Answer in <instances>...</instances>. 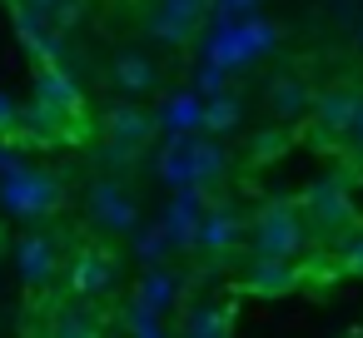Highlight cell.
<instances>
[{"label":"cell","instance_id":"cell-1","mask_svg":"<svg viewBox=\"0 0 363 338\" xmlns=\"http://www.w3.org/2000/svg\"><path fill=\"white\" fill-rule=\"evenodd\" d=\"M150 140H155V115L140 100L120 95L115 105H105V115H100V159H105V169H115V174L130 169L150 150Z\"/></svg>","mask_w":363,"mask_h":338},{"label":"cell","instance_id":"cell-2","mask_svg":"<svg viewBox=\"0 0 363 338\" xmlns=\"http://www.w3.org/2000/svg\"><path fill=\"white\" fill-rule=\"evenodd\" d=\"M313 229L298 199H269L259 204V214L249 219V249L254 254H279V259H298L308 249Z\"/></svg>","mask_w":363,"mask_h":338},{"label":"cell","instance_id":"cell-3","mask_svg":"<svg viewBox=\"0 0 363 338\" xmlns=\"http://www.w3.org/2000/svg\"><path fill=\"white\" fill-rule=\"evenodd\" d=\"M85 219L100 229V234H135L140 229V199H135V189L125 184V174H95L90 184H85Z\"/></svg>","mask_w":363,"mask_h":338},{"label":"cell","instance_id":"cell-4","mask_svg":"<svg viewBox=\"0 0 363 338\" xmlns=\"http://www.w3.org/2000/svg\"><path fill=\"white\" fill-rule=\"evenodd\" d=\"M298 204H303V214H308L313 244H328V249H333V244L358 224V214H353V194H348L343 179H318Z\"/></svg>","mask_w":363,"mask_h":338},{"label":"cell","instance_id":"cell-5","mask_svg":"<svg viewBox=\"0 0 363 338\" xmlns=\"http://www.w3.org/2000/svg\"><path fill=\"white\" fill-rule=\"evenodd\" d=\"M204 11H209V0H150V11H145V40L160 45V50H184L199 35Z\"/></svg>","mask_w":363,"mask_h":338},{"label":"cell","instance_id":"cell-6","mask_svg":"<svg viewBox=\"0 0 363 338\" xmlns=\"http://www.w3.org/2000/svg\"><path fill=\"white\" fill-rule=\"evenodd\" d=\"M259 100H264V110H269L274 125H289L294 130V125H308L318 90H308V80L298 70H269L264 85H259Z\"/></svg>","mask_w":363,"mask_h":338},{"label":"cell","instance_id":"cell-7","mask_svg":"<svg viewBox=\"0 0 363 338\" xmlns=\"http://www.w3.org/2000/svg\"><path fill=\"white\" fill-rule=\"evenodd\" d=\"M358 105H363V85L338 80V85L318 90L313 115H308V135H318L323 145H343L348 130H353V120H358Z\"/></svg>","mask_w":363,"mask_h":338},{"label":"cell","instance_id":"cell-8","mask_svg":"<svg viewBox=\"0 0 363 338\" xmlns=\"http://www.w3.org/2000/svg\"><path fill=\"white\" fill-rule=\"evenodd\" d=\"M115 278H120V259H115L110 244H85V249H75V259H70V269H65V288H70V293H85V298H105V293L115 288Z\"/></svg>","mask_w":363,"mask_h":338},{"label":"cell","instance_id":"cell-9","mask_svg":"<svg viewBox=\"0 0 363 338\" xmlns=\"http://www.w3.org/2000/svg\"><path fill=\"white\" fill-rule=\"evenodd\" d=\"M105 75H110V90L115 95H130V100L160 95V85H164V75H160V65H155L150 50H115Z\"/></svg>","mask_w":363,"mask_h":338},{"label":"cell","instance_id":"cell-10","mask_svg":"<svg viewBox=\"0 0 363 338\" xmlns=\"http://www.w3.org/2000/svg\"><path fill=\"white\" fill-rule=\"evenodd\" d=\"M244 293L254 298H284L298 288V259H279V254H254L249 249V264H244Z\"/></svg>","mask_w":363,"mask_h":338},{"label":"cell","instance_id":"cell-11","mask_svg":"<svg viewBox=\"0 0 363 338\" xmlns=\"http://www.w3.org/2000/svg\"><path fill=\"white\" fill-rule=\"evenodd\" d=\"M249 219H254V214H249ZM249 219H244L234 204H209V209H204V219H199L194 244H199L204 254L224 259L234 244H249Z\"/></svg>","mask_w":363,"mask_h":338},{"label":"cell","instance_id":"cell-12","mask_svg":"<svg viewBox=\"0 0 363 338\" xmlns=\"http://www.w3.org/2000/svg\"><path fill=\"white\" fill-rule=\"evenodd\" d=\"M16 269H21L26 288H50L65 264H60V254H55V244H50L45 234H26V239L16 244Z\"/></svg>","mask_w":363,"mask_h":338},{"label":"cell","instance_id":"cell-13","mask_svg":"<svg viewBox=\"0 0 363 338\" xmlns=\"http://www.w3.org/2000/svg\"><path fill=\"white\" fill-rule=\"evenodd\" d=\"M100 308V298H85V293H70V298H60L55 303V313H50V333H80V338H95V333H105L110 323L95 313Z\"/></svg>","mask_w":363,"mask_h":338},{"label":"cell","instance_id":"cell-14","mask_svg":"<svg viewBox=\"0 0 363 338\" xmlns=\"http://www.w3.org/2000/svg\"><path fill=\"white\" fill-rule=\"evenodd\" d=\"M219 174H224V150H219V140H214V135L189 140V145H184V184H214Z\"/></svg>","mask_w":363,"mask_h":338},{"label":"cell","instance_id":"cell-15","mask_svg":"<svg viewBox=\"0 0 363 338\" xmlns=\"http://www.w3.org/2000/svg\"><path fill=\"white\" fill-rule=\"evenodd\" d=\"M135 298H145L150 308H179V283H174V274L169 269H150V274H140V283H135Z\"/></svg>","mask_w":363,"mask_h":338},{"label":"cell","instance_id":"cell-16","mask_svg":"<svg viewBox=\"0 0 363 338\" xmlns=\"http://www.w3.org/2000/svg\"><path fill=\"white\" fill-rule=\"evenodd\" d=\"M174 328L179 333H229L234 328V308L229 303H194Z\"/></svg>","mask_w":363,"mask_h":338},{"label":"cell","instance_id":"cell-17","mask_svg":"<svg viewBox=\"0 0 363 338\" xmlns=\"http://www.w3.org/2000/svg\"><path fill=\"white\" fill-rule=\"evenodd\" d=\"M333 254H338V264H343L348 274H358V278H363V219H358V224L333 244Z\"/></svg>","mask_w":363,"mask_h":338},{"label":"cell","instance_id":"cell-18","mask_svg":"<svg viewBox=\"0 0 363 338\" xmlns=\"http://www.w3.org/2000/svg\"><path fill=\"white\" fill-rule=\"evenodd\" d=\"M239 115H244V110H239V100H234V95H219V100H214V105L204 110V125H209V130L219 135V130L239 125Z\"/></svg>","mask_w":363,"mask_h":338},{"label":"cell","instance_id":"cell-19","mask_svg":"<svg viewBox=\"0 0 363 338\" xmlns=\"http://www.w3.org/2000/svg\"><path fill=\"white\" fill-rule=\"evenodd\" d=\"M289 150V125H274L254 140V159H269V154H284Z\"/></svg>","mask_w":363,"mask_h":338},{"label":"cell","instance_id":"cell-20","mask_svg":"<svg viewBox=\"0 0 363 338\" xmlns=\"http://www.w3.org/2000/svg\"><path fill=\"white\" fill-rule=\"evenodd\" d=\"M343 154L353 159V169H363V105H358V120H353V130L343 140Z\"/></svg>","mask_w":363,"mask_h":338},{"label":"cell","instance_id":"cell-21","mask_svg":"<svg viewBox=\"0 0 363 338\" xmlns=\"http://www.w3.org/2000/svg\"><path fill=\"white\" fill-rule=\"evenodd\" d=\"M11 120H16V110H11V100L0 95V130H11Z\"/></svg>","mask_w":363,"mask_h":338}]
</instances>
